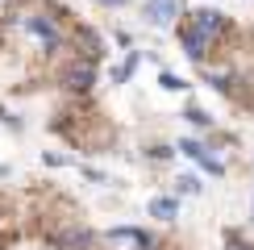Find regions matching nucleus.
<instances>
[{
    "label": "nucleus",
    "instance_id": "1",
    "mask_svg": "<svg viewBox=\"0 0 254 250\" xmlns=\"http://www.w3.org/2000/svg\"><path fill=\"white\" fill-rule=\"evenodd\" d=\"M104 250H150V234H142V229H109V234L100 238Z\"/></svg>",
    "mask_w": 254,
    "mask_h": 250
},
{
    "label": "nucleus",
    "instance_id": "2",
    "mask_svg": "<svg viewBox=\"0 0 254 250\" xmlns=\"http://www.w3.org/2000/svg\"><path fill=\"white\" fill-rule=\"evenodd\" d=\"M179 150H184L188 159H196L200 167H204V171H213V175L225 171V167H221V159H213V154H208V146H200L196 138H184V142H179Z\"/></svg>",
    "mask_w": 254,
    "mask_h": 250
},
{
    "label": "nucleus",
    "instance_id": "3",
    "mask_svg": "<svg viewBox=\"0 0 254 250\" xmlns=\"http://www.w3.org/2000/svg\"><path fill=\"white\" fill-rule=\"evenodd\" d=\"M179 8H184V0H146V21L150 25H167V21H175Z\"/></svg>",
    "mask_w": 254,
    "mask_h": 250
},
{
    "label": "nucleus",
    "instance_id": "4",
    "mask_svg": "<svg viewBox=\"0 0 254 250\" xmlns=\"http://www.w3.org/2000/svg\"><path fill=\"white\" fill-rule=\"evenodd\" d=\"M63 83H67V88H75V92L92 88V83H96V67H92V62H71V67L63 71Z\"/></svg>",
    "mask_w": 254,
    "mask_h": 250
},
{
    "label": "nucleus",
    "instance_id": "5",
    "mask_svg": "<svg viewBox=\"0 0 254 250\" xmlns=\"http://www.w3.org/2000/svg\"><path fill=\"white\" fill-rule=\"evenodd\" d=\"M192 25H196L204 38H217L221 29H225V17H221V13H213V8H200V13L192 17Z\"/></svg>",
    "mask_w": 254,
    "mask_h": 250
},
{
    "label": "nucleus",
    "instance_id": "6",
    "mask_svg": "<svg viewBox=\"0 0 254 250\" xmlns=\"http://www.w3.org/2000/svg\"><path fill=\"white\" fill-rule=\"evenodd\" d=\"M59 250H92L96 246V238L88 234V229H67V234H59Z\"/></svg>",
    "mask_w": 254,
    "mask_h": 250
},
{
    "label": "nucleus",
    "instance_id": "7",
    "mask_svg": "<svg viewBox=\"0 0 254 250\" xmlns=\"http://www.w3.org/2000/svg\"><path fill=\"white\" fill-rule=\"evenodd\" d=\"M184 50H188V59H192V62H196V59H204V50H208V38L200 34L196 25H188V29H184Z\"/></svg>",
    "mask_w": 254,
    "mask_h": 250
},
{
    "label": "nucleus",
    "instance_id": "8",
    "mask_svg": "<svg viewBox=\"0 0 254 250\" xmlns=\"http://www.w3.org/2000/svg\"><path fill=\"white\" fill-rule=\"evenodd\" d=\"M25 29H29V34H38V38L46 42L50 50L59 46V29H55V25H46V21H42V17H25Z\"/></svg>",
    "mask_w": 254,
    "mask_h": 250
},
{
    "label": "nucleus",
    "instance_id": "9",
    "mask_svg": "<svg viewBox=\"0 0 254 250\" xmlns=\"http://www.w3.org/2000/svg\"><path fill=\"white\" fill-rule=\"evenodd\" d=\"M175 213H179V204L171 196H154L150 200V217H158V221H175Z\"/></svg>",
    "mask_w": 254,
    "mask_h": 250
},
{
    "label": "nucleus",
    "instance_id": "10",
    "mask_svg": "<svg viewBox=\"0 0 254 250\" xmlns=\"http://www.w3.org/2000/svg\"><path fill=\"white\" fill-rule=\"evenodd\" d=\"M158 83H163L167 92H184V88H188V83L179 79V75H171V71H163V75H158Z\"/></svg>",
    "mask_w": 254,
    "mask_h": 250
},
{
    "label": "nucleus",
    "instance_id": "11",
    "mask_svg": "<svg viewBox=\"0 0 254 250\" xmlns=\"http://www.w3.org/2000/svg\"><path fill=\"white\" fill-rule=\"evenodd\" d=\"M179 192H184V196H192V192H200V180H196V175H179Z\"/></svg>",
    "mask_w": 254,
    "mask_h": 250
},
{
    "label": "nucleus",
    "instance_id": "12",
    "mask_svg": "<svg viewBox=\"0 0 254 250\" xmlns=\"http://www.w3.org/2000/svg\"><path fill=\"white\" fill-rule=\"evenodd\" d=\"M188 121L192 125H213V117H208L204 109H188Z\"/></svg>",
    "mask_w": 254,
    "mask_h": 250
},
{
    "label": "nucleus",
    "instance_id": "13",
    "mask_svg": "<svg viewBox=\"0 0 254 250\" xmlns=\"http://www.w3.org/2000/svg\"><path fill=\"white\" fill-rule=\"evenodd\" d=\"M104 4H125V0H104Z\"/></svg>",
    "mask_w": 254,
    "mask_h": 250
}]
</instances>
